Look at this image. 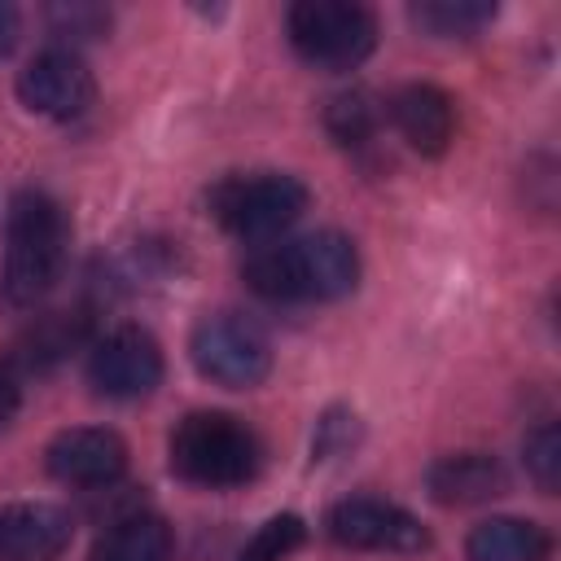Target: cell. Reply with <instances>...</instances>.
<instances>
[{"instance_id":"23","label":"cell","mask_w":561,"mask_h":561,"mask_svg":"<svg viewBox=\"0 0 561 561\" xmlns=\"http://www.w3.org/2000/svg\"><path fill=\"white\" fill-rule=\"evenodd\" d=\"M18 408H22V386H18V373H13V364H4L0 359V430L18 416Z\"/></svg>"},{"instance_id":"18","label":"cell","mask_w":561,"mask_h":561,"mask_svg":"<svg viewBox=\"0 0 561 561\" xmlns=\"http://www.w3.org/2000/svg\"><path fill=\"white\" fill-rule=\"evenodd\" d=\"M377 123H381V105H377V96H373L368 88L337 92V96L329 101V110H324V127H329V136H333L337 145H346V149L368 145L373 131H377Z\"/></svg>"},{"instance_id":"6","label":"cell","mask_w":561,"mask_h":561,"mask_svg":"<svg viewBox=\"0 0 561 561\" xmlns=\"http://www.w3.org/2000/svg\"><path fill=\"white\" fill-rule=\"evenodd\" d=\"M188 359L206 381L224 390H250L272 373V342L254 320L237 311H215L193 324Z\"/></svg>"},{"instance_id":"12","label":"cell","mask_w":561,"mask_h":561,"mask_svg":"<svg viewBox=\"0 0 561 561\" xmlns=\"http://www.w3.org/2000/svg\"><path fill=\"white\" fill-rule=\"evenodd\" d=\"M425 491L443 508L486 504L508 491V473L491 451H451L425 469Z\"/></svg>"},{"instance_id":"16","label":"cell","mask_w":561,"mask_h":561,"mask_svg":"<svg viewBox=\"0 0 561 561\" xmlns=\"http://www.w3.org/2000/svg\"><path fill=\"white\" fill-rule=\"evenodd\" d=\"M83 333H88V316L83 311H48V316H35V324H26L22 329V337H18V364L22 368H53L57 359H66L79 342H83Z\"/></svg>"},{"instance_id":"9","label":"cell","mask_w":561,"mask_h":561,"mask_svg":"<svg viewBox=\"0 0 561 561\" xmlns=\"http://www.w3.org/2000/svg\"><path fill=\"white\" fill-rule=\"evenodd\" d=\"M18 101L39 118L70 123L92 105V70L70 48H44L22 66Z\"/></svg>"},{"instance_id":"3","label":"cell","mask_w":561,"mask_h":561,"mask_svg":"<svg viewBox=\"0 0 561 561\" xmlns=\"http://www.w3.org/2000/svg\"><path fill=\"white\" fill-rule=\"evenodd\" d=\"M167 465L180 482L224 491L259 473L263 443L232 412H188L167 438Z\"/></svg>"},{"instance_id":"2","label":"cell","mask_w":561,"mask_h":561,"mask_svg":"<svg viewBox=\"0 0 561 561\" xmlns=\"http://www.w3.org/2000/svg\"><path fill=\"white\" fill-rule=\"evenodd\" d=\"M66 215L61 206L39 193L22 188L9 202V224H4V263H0V298L13 311L35 307L61 276L66 267Z\"/></svg>"},{"instance_id":"4","label":"cell","mask_w":561,"mask_h":561,"mask_svg":"<svg viewBox=\"0 0 561 561\" xmlns=\"http://www.w3.org/2000/svg\"><path fill=\"white\" fill-rule=\"evenodd\" d=\"M210 215L241 241L267 245L307 210V184L285 171H254V175H224L206 193Z\"/></svg>"},{"instance_id":"19","label":"cell","mask_w":561,"mask_h":561,"mask_svg":"<svg viewBox=\"0 0 561 561\" xmlns=\"http://www.w3.org/2000/svg\"><path fill=\"white\" fill-rule=\"evenodd\" d=\"M522 460H526V473L535 478V486L543 495H557V486H561V430H557V421H543L526 434Z\"/></svg>"},{"instance_id":"1","label":"cell","mask_w":561,"mask_h":561,"mask_svg":"<svg viewBox=\"0 0 561 561\" xmlns=\"http://www.w3.org/2000/svg\"><path fill=\"white\" fill-rule=\"evenodd\" d=\"M245 285L272 302H329L359 285V250L351 237L324 228L294 241H267L245 254Z\"/></svg>"},{"instance_id":"22","label":"cell","mask_w":561,"mask_h":561,"mask_svg":"<svg viewBox=\"0 0 561 561\" xmlns=\"http://www.w3.org/2000/svg\"><path fill=\"white\" fill-rule=\"evenodd\" d=\"M53 22H57V35H92V31H101L105 26V13L101 9H57L53 13Z\"/></svg>"},{"instance_id":"7","label":"cell","mask_w":561,"mask_h":561,"mask_svg":"<svg viewBox=\"0 0 561 561\" xmlns=\"http://www.w3.org/2000/svg\"><path fill=\"white\" fill-rule=\"evenodd\" d=\"M162 381V346L140 324H118L88 351V386L105 399H145Z\"/></svg>"},{"instance_id":"8","label":"cell","mask_w":561,"mask_h":561,"mask_svg":"<svg viewBox=\"0 0 561 561\" xmlns=\"http://www.w3.org/2000/svg\"><path fill=\"white\" fill-rule=\"evenodd\" d=\"M324 530L333 543L342 548H359V552H425L430 548V530L399 504L377 500V495H346L329 508Z\"/></svg>"},{"instance_id":"10","label":"cell","mask_w":561,"mask_h":561,"mask_svg":"<svg viewBox=\"0 0 561 561\" xmlns=\"http://www.w3.org/2000/svg\"><path fill=\"white\" fill-rule=\"evenodd\" d=\"M44 465L57 482L66 486H83V491H96V486H114L123 473H127V443L114 434V430H101V425H75V430H61L48 451H44Z\"/></svg>"},{"instance_id":"11","label":"cell","mask_w":561,"mask_h":561,"mask_svg":"<svg viewBox=\"0 0 561 561\" xmlns=\"http://www.w3.org/2000/svg\"><path fill=\"white\" fill-rule=\"evenodd\" d=\"M75 522L61 504L26 500L0 508V561H57L70 548Z\"/></svg>"},{"instance_id":"17","label":"cell","mask_w":561,"mask_h":561,"mask_svg":"<svg viewBox=\"0 0 561 561\" xmlns=\"http://www.w3.org/2000/svg\"><path fill=\"white\" fill-rule=\"evenodd\" d=\"M412 26H421L425 35L438 39H469L478 35L486 22H495V4L486 0H421L408 9Z\"/></svg>"},{"instance_id":"20","label":"cell","mask_w":561,"mask_h":561,"mask_svg":"<svg viewBox=\"0 0 561 561\" xmlns=\"http://www.w3.org/2000/svg\"><path fill=\"white\" fill-rule=\"evenodd\" d=\"M307 539V522L298 513H276L259 526V535L245 543L241 561H285L294 548H302Z\"/></svg>"},{"instance_id":"14","label":"cell","mask_w":561,"mask_h":561,"mask_svg":"<svg viewBox=\"0 0 561 561\" xmlns=\"http://www.w3.org/2000/svg\"><path fill=\"white\" fill-rule=\"evenodd\" d=\"M469 561H548L552 539L539 522L526 517H486L465 539Z\"/></svg>"},{"instance_id":"24","label":"cell","mask_w":561,"mask_h":561,"mask_svg":"<svg viewBox=\"0 0 561 561\" xmlns=\"http://www.w3.org/2000/svg\"><path fill=\"white\" fill-rule=\"evenodd\" d=\"M18 39H22V13H18V4L0 0V57H9L18 48Z\"/></svg>"},{"instance_id":"21","label":"cell","mask_w":561,"mask_h":561,"mask_svg":"<svg viewBox=\"0 0 561 561\" xmlns=\"http://www.w3.org/2000/svg\"><path fill=\"white\" fill-rule=\"evenodd\" d=\"M359 438V425H355V412L346 408H329L316 425V438H311V456L316 460H329V456H342L351 443Z\"/></svg>"},{"instance_id":"5","label":"cell","mask_w":561,"mask_h":561,"mask_svg":"<svg viewBox=\"0 0 561 561\" xmlns=\"http://www.w3.org/2000/svg\"><path fill=\"white\" fill-rule=\"evenodd\" d=\"M294 53L316 70H355L377 48V18L351 0H298L285 13Z\"/></svg>"},{"instance_id":"13","label":"cell","mask_w":561,"mask_h":561,"mask_svg":"<svg viewBox=\"0 0 561 561\" xmlns=\"http://www.w3.org/2000/svg\"><path fill=\"white\" fill-rule=\"evenodd\" d=\"M390 118L399 127V136L425 153V158H438L451 136H456V105L443 88L434 83H408L390 96Z\"/></svg>"},{"instance_id":"15","label":"cell","mask_w":561,"mask_h":561,"mask_svg":"<svg viewBox=\"0 0 561 561\" xmlns=\"http://www.w3.org/2000/svg\"><path fill=\"white\" fill-rule=\"evenodd\" d=\"M171 526L158 513H127L96 535L92 561H171Z\"/></svg>"}]
</instances>
